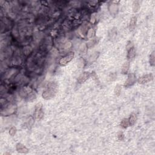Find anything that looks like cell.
<instances>
[{"label": "cell", "instance_id": "10", "mask_svg": "<svg viewBox=\"0 0 155 155\" xmlns=\"http://www.w3.org/2000/svg\"><path fill=\"white\" fill-rule=\"evenodd\" d=\"M136 120H137V116H136L134 113H132L131 115H130V118H128L130 126H133V125L134 124V123L136 122Z\"/></svg>", "mask_w": 155, "mask_h": 155}, {"label": "cell", "instance_id": "2", "mask_svg": "<svg viewBox=\"0 0 155 155\" xmlns=\"http://www.w3.org/2000/svg\"><path fill=\"white\" fill-rule=\"evenodd\" d=\"M42 104L38 103L36 105L35 110V117L38 120H40L43 117L44 113H43L42 110Z\"/></svg>", "mask_w": 155, "mask_h": 155}, {"label": "cell", "instance_id": "14", "mask_svg": "<svg viewBox=\"0 0 155 155\" xmlns=\"http://www.w3.org/2000/svg\"><path fill=\"white\" fill-rule=\"evenodd\" d=\"M114 94H115L116 96H119L120 94V92H121V86L120 84H118L116 85L115 88H114Z\"/></svg>", "mask_w": 155, "mask_h": 155}, {"label": "cell", "instance_id": "3", "mask_svg": "<svg viewBox=\"0 0 155 155\" xmlns=\"http://www.w3.org/2000/svg\"><path fill=\"white\" fill-rule=\"evenodd\" d=\"M74 53L71 52L70 54H68L67 55H66V56L63 57L62 58H61L60 61V64L61 66H66V64H67V63L69 62L70 61H72L73 58L74 57Z\"/></svg>", "mask_w": 155, "mask_h": 155}, {"label": "cell", "instance_id": "4", "mask_svg": "<svg viewBox=\"0 0 155 155\" xmlns=\"http://www.w3.org/2000/svg\"><path fill=\"white\" fill-rule=\"evenodd\" d=\"M136 75L134 74H131L128 75V78L126 80V82L124 84V86L126 87H129L130 86H133L136 82Z\"/></svg>", "mask_w": 155, "mask_h": 155}, {"label": "cell", "instance_id": "9", "mask_svg": "<svg viewBox=\"0 0 155 155\" xmlns=\"http://www.w3.org/2000/svg\"><path fill=\"white\" fill-rule=\"evenodd\" d=\"M136 21H137V18L136 16H133L130 22V31H133L135 28Z\"/></svg>", "mask_w": 155, "mask_h": 155}, {"label": "cell", "instance_id": "13", "mask_svg": "<svg viewBox=\"0 0 155 155\" xmlns=\"http://www.w3.org/2000/svg\"><path fill=\"white\" fill-rule=\"evenodd\" d=\"M140 3H139V1H134L133 4V12H138V10H140Z\"/></svg>", "mask_w": 155, "mask_h": 155}, {"label": "cell", "instance_id": "15", "mask_svg": "<svg viewBox=\"0 0 155 155\" xmlns=\"http://www.w3.org/2000/svg\"><path fill=\"white\" fill-rule=\"evenodd\" d=\"M154 52H153L152 54H151L150 56V65L152 66H154V62H155V59H154Z\"/></svg>", "mask_w": 155, "mask_h": 155}, {"label": "cell", "instance_id": "8", "mask_svg": "<svg viewBox=\"0 0 155 155\" xmlns=\"http://www.w3.org/2000/svg\"><path fill=\"white\" fill-rule=\"evenodd\" d=\"M136 55V50L134 47H130L128 49V54H127V58L128 60H132L134 58Z\"/></svg>", "mask_w": 155, "mask_h": 155}, {"label": "cell", "instance_id": "5", "mask_svg": "<svg viewBox=\"0 0 155 155\" xmlns=\"http://www.w3.org/2000/svg\"><path fill=\"white\" fill-rule=\"evenodd\" d=\"M153 76L152 74H146V75L143 76L140 78L138 80L139 84H144L146 83L149 82L150 81H151L153 80Z\"/></svg>", "mask_w": 155, "mask_h": 155}, {"label": "cell", "instance_id": "7", "mask_svg": "<svg viewBox=\"0 0 155 155\" xmlns=\"http://www.w3.org/2000/svg\"><path fill=\"white\" fill-rule=\"evenodd\" d=\"M16 150L19 153H27L28 152V150L22 144L19 143L16 145Z\"/></svg>", "mask_w": 155, "mask_h": 155}, {"label": "cell", "instance_id": "16", "mask_svg": "<svg viewBox=\"0 0 155 155\" xmlns=\"http://www.w3.org/2000/svg\"><path fill=\"white\" fill-rule=\"evenodd\" d=\"M16 132V128L15 127H13L10 129L9 133L12 136H14V135H15Z\"/></svg>", "mask_w": 155, "mask_h": 155}, {"label": "cell", "instance_id": "12", "mask_svg": "<svg viewBox=\"0 0 155 155\" xmlns=\"http://www.w3.org/2000/svg\"><path fill=\"white\" fill-rule=\"evenodd\" d=\"M120 126H121L122 128H126L130 126V124H129V120L128 119L125 118L124 120H121V122H120Z\"/></svg>", "mask_w": 155, "mask_h": 155}, {"label": "cell", "instance_id": "17", "mask_svg": "<svg viewBox=\"0 0 155 155\" xmlns=\"http://www.w3.org/2000/svg\"><path fill=\"white\" fill-rule=\"evenodd\" d=\"M124 134H123V133H122V132H120V133H119L118 140H124Z\"/></svg>", "mask_w": 155, "mask_h": 155}, {"label": "cell", "instance_id": "11", "mask_svg": "<svg viewBox=\"0 0 155 155\" xmlns=\"http://www.w3.org/2000/svg\"><path fill=\"white\" fill-rule=\"evenodd\" d=\"M129 67H130V64H129L128 62H124L122 67V70H121L122 74H127V72H128L129 70Z\"/></svg>", "mask_w": 155, "mask_h": 155}, {"label": "cell", "instance_id": "1", "mask_svg": "<svg viewBox=\"0 0 155 155\" xmlns=\"http://www.w3.org/2000/svg\"><path fill=\"white\" fill-rule=\"evenodd\" d=\"M57 92V86L55 83L51 82L48 84L47 88L42 94L43 98L45 99H50L54 97Z\"/></svg>", "mask_w": 155, "mask_h": 155}, {"label": "cell", "instance_id": "6", "mask_svg": "<svg viewBox=\"0 0 155 155\" xmlns=\"http://www.w3.org/2000/svg\"><path fill=\"white\" fill-rule=\"evenodd\" d=\"M90 74L88 72L83 73V74H81V76L79 77L78 81V82L80 83V84H81V83H83L84 82H85L86 80H87V79L88 78L90 77Z\"/></svg>", "mask_w": 155, "mask_h": 155}]
</instances>
